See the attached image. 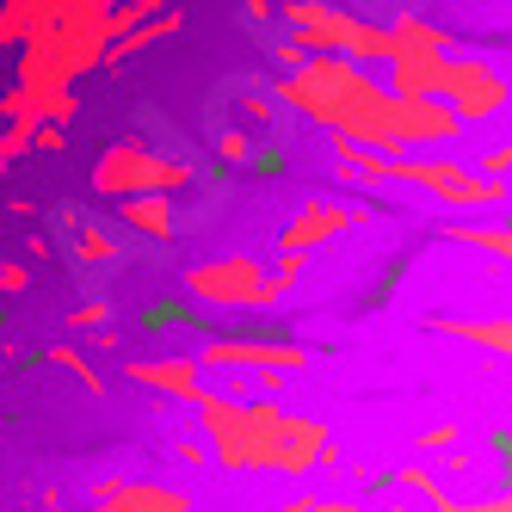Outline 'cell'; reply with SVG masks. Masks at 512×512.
I'll list each match as a JSON object with an SVG mask.
<instances>
[{
	"label": "cell",
	"mask_w": 512,
	"mask_h": 512,
	"mask_svg": "<svg viewBox=\"0 0 512 512\" xmlns=\"http://www.w3.org/2000/svg\"><path fill=\"white\" fill-rule=\"evenodd\" d=\"M179 457H186V463H204V457H216L210 445H204V438H179V445H173Z\"/></svg>",
	"instance_id": "27"
},
{
	"label": "cell",
	"mask_w": 512,
	"mask_h": 512,
	"mask_svg": "<svg viewBox=\"0 0 512 512\" xmlns=\"http://www.w3.org/2000/svg\"><path fill=\"white\" fill-rule=\"evenodd\" d=\"M303 266H309V253H278V266H272V278H278V290H290L303 278Z\"/></svg>",
	"instance_id": "24"
},
{
	"label": "cell",
	"mask_w": 512,
	"mask_h": 512,
	"mask_svg": "<svg viewBox=\"0 0 512 512\" xmlns=\"http://www.w3.org/2000/svg\"><path fill=\"white\" fill-rule=\"evenodd\" d=\"M395 482H401V488H408V494H426V500H438V494H445V482H438V475H432L426 463H408V469H401V475H395Z\"/></svg>",
	"instance_id": "23"
},
{
	"label": "cell",
	"mask_w": 512,
	"mask_h": 512,
	"mask_svg": "<svg viewBox=\"0 0 512 512\" xmlns=\"http://www.w3.org/2000/svg\"><path fill=\"white\" fill-rule=\"evenodd\" d=\"M321 457H327V420L290 414V432H284V451H278V469H272V475H284V482H303V475L321 469Z\"/></svg>",
	"instance_id": "11"
},
{
	"label": "cell",
	"mask_w": 512,
	"mask_h": 512,
	"mask_svg": "<svg viewBox=\"0 0 512 512\" xmlns=\"http://www.w3.org/2000/svg\"><path fill=\"white\" fill-rule=\"evenodd\" d=\"M253 155H260V149H253L247 130H223V136H216V167H223V161H253Z\"/></svg>",
	"instance_id": "21"
},
{
	"label": "cell",
	"mask_w": 512,
	"mask_h": 512,
	"mask_svg": "<svg viewBox=\"0 0 512 512\" xmlns=\"http://www.w3.org/2000/svg\"><path fill=\"white\" fill-rule=\"evenodd\" d=\"M284 432H290V414L278 408L272 395H260V401H247V414H241V426L223 438V445H210L216 451V463L223 469H278V451H284Z\"/></svg>",
	"instance_id": "5"
},
{
	"label": "cell",
	"mask_w": 512,
	"mask_h": 512,
	"mask_svg": "<svg viewBox=\"0 0 512 512\" xmlns=\"http://www.w3.org/2000/svg\"><path fill=\"white\" fill-rule=\"evenodd\" d=\"M62 327H68V334H112V303H105V297H87V303H75V309H68L62 315Z\"/></svg>",
	"instance_id": "17"
},
{
	"label": "cell",
	"mask_w": 512,
	"mask_h": 512,
	"mask_svg": "<svg viewBox=\"0 0 512 512\" xmlns=\"http://www.w3.org/2000/svg\"><path fill=\"white\" fill-rule=\"evenodd\" d=\"M309 512H364V506H352V500H315Z\"/></svg>",
	"instance_id": "30"
},
{
	"label": "cell",
	"mask_w": 512,
	"mask_h": 512,
	"mask_svg": "<svg viewBox=\"0 0 512 512\" xmlns=\"http://www.w3.org/2000/svg\"><path fill=\"white\" fill-rule=\"evenodd\" d=\"M204 371H223V377H297L309 371V346L297 340H204L198 346Z\"/></svg>",
	"instance_id": "4"
},
{
	"label": "cell",
	"mask_w": 512,
	"mask_h": 512,
	"mask_svg": "<svg viewBox=\"0 0 512 512\" xmlns=\"http://www.w3.org/2000/svg\"><path fill=\"white\" fill-rule=\"evenodd\" d=\"M278 167H284L278 149H260V155H253V173H278Z\"/></svg>",
	"instance_id": "29"
},
{
	"label": "cell",
	"mask_w": 512,
	"mask_h": 512,
	"mask_svg": "<svg viewBox=\"0 0 512 512\" xmlns=\"http://www.w3.org/2000/svg\"><path fill=\"white\" fill-rule=\"evenodd\" d=\"M44 364H56V371H75V383H81L87 395H99V389H105V377L93 371V364H87L75 346H50V352H44Z\"/></svg>",
	"instance_id": "19"
},
{
	"label": "cell",
	"mask_w": 512,
	"mask_h": 512,
	"mask_svg": "<svg viewBox=\"0 0 512 512\" xmlns=\"http://www.w3.org/2000/svg\"><path fill=\"white\" fill-rule=\"evenodd\" d=\"M93 512H192V494L167 488V482H124V475H105V482H93Z\"/></svg>",
	"instance_id": "8"
},
{
	"label": "cell",
	"mask_w": 512,
	"mask_h": 512,
	"mask_svg": "<svg viewBox=\"0 0 512 512\" xmlns=\"http://www.w3.org/2000/svg\"><path fill=\"white\" fill-rule=\"evenodd\" d=\"M389 38H395V62L401 56H457V31H445L426 7H383Z\"/></svg>",
	"instance_id": "9"
},
{
	"label": "cell",
	"mask_w": 512,
	"mask_h": 512,
	"mask_svg": "<svg viewBox=\"0 0 512 512\" xmlns=\"http://www.w3.org/2000/svg\"><path fill=\"white\" fill-rule=\"evenodd\" d=\"M179 186H192V161H167V155H155L149 142H136V136L99 149V161H93V192L118 198V204H130V198H173Z\"/></svg>",
	"instance_id": "1"
},
{
	"label": "cell",
	"mask_w": 512,
	"mask_h": 512,
	"mask_svg": "<svg viewBox=\"0 0 512 512\" xmlns=\"http://www.w3.org/2000/svg\"><path fill=\"white\" fill-rule=\"evenodd\" d=\"M179 25H186V13H179V7H167L161 19H149V25H142V31H130V38L112 50V62H124V56H136V50H149V44H161V38H173V31Z\"/></svg>",
	"instance_id": "16"
},
{
	"label": "cell",
	"mask_w": 512,
	"mask_h": 512,
	"mask_svg": "<svg viewBox=\"0 0 512 512\" xmlns=\"http://www.w3.org/2000/svg\"><path fill=\"white\" fill-rule=\"evenodd\" d=\"M438 235L463 241V247H482L494 260H512V223H475V216H463V223H438Z\"/></svg>",
	"instance_id": "14"
},
{
	"label": "cell",
	"mask_w": 512,
	"mask_h": 512,
	"mask_svg": "<svg viewBox=\"0 0 512 512\" xmlns=\"http://www.w3.org/2000/svg\"><path fill=\"white\" fill-rule=\"evenodd\" d=\"M438 99H445L463 124H494L506 105H512V81L500 75L494 62H482V56H451L445 93H438Z\"/></svg>",
	"instance_id": "6"
},
{
	"label": "cell",
	"mask_w": 512,
	"mask_h": 512,
	"mask_svg": "<svg viewBox=\"0 0 512 512\" xmlns=\"http://www.w3.org/2000/svg\"><path fill=\"white\" fill-rule=\"evenodd\" d=\"M389 173L401 179V186H420L432 192L445 210H500L512 204V186H500V179H488L482 167H463V161H438V155H401L389 161Z\"/></svg>",
	"instance_id": "2"
},
{
	"label": "cell",
	"mask_w": 512,
	"mask_h": 512,
	"mask_svg": "<svg viewBox=\"0 0 512 512\" xmlns=\"http://www.w3.org/2000/svg\"><path fill=\"white\" fill-rule=\"evenodd\" d=\"M371 512H408V500H395V494H389V500H377Z\"/></svg>",
	"instance_id": "32"
},
{
	"label": "cell",
	"mask_w": 512,
	"mask_h": 512,
	"mask_svg": "<svg viewBox=\"0 0 512 512\" xmlns=\"http://www.w3.org/2000/svg\"><path fill=\"white\" fill-rule=\"evenodd\" d=\"M198 371H204L198 358H136V364H124V377H130V383L155 389V395H173V401H192V408L210 395V389L198 383Z\"/></svg>",
	"instance_id": "10"
},
{
	"label": "cell",
	"mask_w": 512,
	"mask_h": 512,
	"mask_svg": "<svg viewBox=\"0 0 512 512\" xmlns=\"http://www.w3.org/2000/svg\"><path fill=\"white\" fill-rule=\"evenodd\" d=\"M432 512H512V488H500L494 500H457L451 488L432 500Z\"/></svg>",
	"instance_id": "20"
},
{
	"label": "cell",
	"mask_w": 512,
	"mask_h": 512,
	"mask_svg": "<svg viewBox=\"0 0 512 512\" xmlns=\"http://www.w3.org/2000/svg\"><path fill=\"white\" fill-rule=\"evenodd\" d=\"M0 290H7V297H25V290H31V272H25L19 260H7V266H0Z\"/></svg>",
	"instance_id": "25"
},
{
	"label": "cell",
	"mask_w": 512,
	"mask_h": 512,
	"mask_svg": "<svg viewBox=\"0 0 512 512\" xmlns=\"http://www.w3.org/2000/svg\"><path fill=\"white\" fill-rule=\"evenodd\" d=\"M38 149H50V155L68 149V130H62V124H44V130H38Z\"/></svg>",
	"instance_id": "28"
},
{
	"label": "cell",
	"mask_w": 512,
	"mask_h": 512,
	"mask_svg": "<svg viewBox=\"0 0 512 512\" xmlns=\"http://www.w3.org/2000/svg\"><path fill=\"white\" fill-rule=\"evenodd\" d=\"M118 253H124V247L105 235V229H93V223H87V229H75V260H81V266H112Z\"/></svg>",
	"instance_id": "18"
},
{
	"label": "cell",
	"mask_w": 512,
	"mask_h": 512,
	"mask_svg": "<svg viewBox=\"0 0 512 512\" xmlns=\"http://www.w3.org/2000/svg\"><path fill=\"white\" fill-rule=\"evenodd\" d=\"M420 451H463V426H451V420H438V426H426L420 432Z\"/></svg>",
	"instance_id": "22"
},
{
	"label": "cell",
	"mask_w": 512,
	"mask_h": 512,
	"mask_svg": "<svg viewBox=\"0 0 512 512\" xmlns=\"http://www.w3.org/2000/svg\"><path fill=\"white\" fill-rule=\"evenodd\" d=\"M445 68H451V56H401V62H389V93L395 99H438L445 93Z\"/></svg>",
	"instance_id": "13"
},
{
	"label": "cell",
	"mask_w": 512,
	"mask_h": 512,
	"mask_svg": "<svg viewBox=\"0 0 512 512\" xmlns=\"http://www.w3.org/2000/svg\"><path fill=\"white\" fill-rule=\"evenodd\" d=\"M426 327H432V334L463 340V346H482V352L512 358V315H432Z\"/></svg>",
	"instance_id": "12"
},
{
	"label": "cell",
	"mask_w": 512,
	"mask_h": 512,
	"mask_svg": "<svg viewBox=\"0 0 512 512\" xmlns=\"http://www.w3.org/2000/svg\"><path fill=\"white\" fill-rule=\"evenodd\" d=\"M445 469H451V475H463V469H475V457H469V451H451V457H445Z\"/></svg>",
	"instance_id": "31"
},
{
	"label": "cell",
	"mask_w": 512,
	"mask_h": 512,
	"mask_svg": "<svg viewBox=\"0 0 512 512\" xmlns=\"http://www.w3.org/2000/svg\"><path fill=\"white\" fill-rule=\"evenodd\" d=\"M241 19H253V25H266V19H278V7H272V0H241Z\"/></svg>",
	"instance_id": "26"
},
{
	"label": "cell",
	"mask_w": 512,
	"mask_h": 512,
	"mask_svg": "<svg viewBox=\"0 0 512 512\" xmlns=\"http://www.w3.org/2000/svg\"><path fill=\"white\" fill-rule=\"evenodd\" d=\"M118 216H124V229H136V235H149V241H173V198H130V204H118Z\"/></svg>",
	"instance_id": "15"
},
{
	"label": "cell",
	"mask_w": 512,
	"mask_h": 512,
	"mask_svg": "<svg viewBox=\"0 0 512 512\" xmlns=\"http://www.w3.org/2000/svg\"><path fill=\"white\" fill-rule=\"evenodd\" d=\"M186 290L198 303H210V309H272L284 290H278V278L253 260V253H235V260H204V266H192L186 272Z\"/></svg>",
	"instance_id": "3"
},
{
	"label": "cell",
	"mask_w": 512,
	"mask_h": 512,
	"mask_svg": "<svg viewBox=\"0 0 512 512\" xmlns=\"http://www.w3.org/2000/svg\"><path fill=\"white\" fill-rule=\"evenodd\" d=\"M358 223H371V210L364 204H303L297 216L284 223V235H278V253H309V247H321V241H334V235H346V229H358Z\"/></svg>",
	"instance_id": "7"
}]
</instances>
